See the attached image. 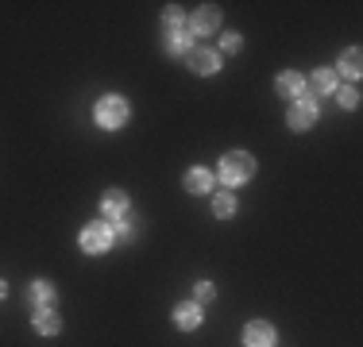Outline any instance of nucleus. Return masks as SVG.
Masks as SVG:
<instances>
[{
	"mask_svg": "<svg viewBox=\"0 0 363 347\" xmlns=\"http://www.w3.org/2000/svg\"><path fill=\"white\" fill-rule=\"evenodd\" d=\"M35 328H39L43 336H54V332H62V317L54 313V308H39V317H35Z\"/></svg>",
	"mask_w": 363,
	"mask_h": 347,
	"instance_id": "nucleus-12",
	"label": "nucleus"
},
{
	"mask_svg": "<svg viewBox=\"0 0 363 347\" xmlns=\"http://www.w3.org/2000/svg\"><path fill=\"white\" fill-rule=\"evenodd\" d=\"M216 23H220V8L205 4V8L194 12V19H189V31H197V35H209V31H216Z\"/></svg>",
	"mask_w": 363,
	"mask_h": 347,
	"instance_id": "nucleus-7",
	"label": "nucleus"
},
{
	"mask_svg": "<svg viewBox=\"0 0 363 347\" xmlns=\"http://www.w3.org/2000/svg\"><path fill=\"white\" fill-rule=\"evenodd\" d=\"M81 247L89 251V255H105L108 247H112V228L108 224H85L81 228Z\"/></svg>",
	"mask_w": 363,
	"mask_h": 347,
	"instance_id": "nucleus-3",
	"label": "nucleus"
},
{
	"mask_svg": "<svg viewBox=\"0 0 363 347\" xmlns=\"http://www.w3.org/2000/svg\"><path fill=\"white\" fill-rule=\"evenodd\" d=\"M174 324L186 328V332H189V328H197V324H201V305H194V301H189V305H178L174 308Z\"/></svg>",
	"mask_w": 363,
	"mask_h": 347,
	"instance_id": "nucleus-11",
	"label": "nucleus"
},
{
	"mask_svg": "<svg viewBox=\"0 0 363 347\" xmlns=\"http://www.w3.org/2000/svg\"><path fill=\"white\" fill-rule=\"evenodd\" d=\"M275 89H278V96H286V101H298V96L305 93V77L290 70V74H282V77L275 81Z\"/></svg>",
	"mask_w": 363,
	"mask_h": 347,
	"instance_id": "nucleus-8",
	"label": "nucleus"
},
{
	"mask_svg": "<svg viewBox=\"0 0 363 347\" xmlns=\"http://www.w3.org/2000/svg\"><path fill=\"white\" fill-rule=\"evenodd\" d=\"M189 70H194V74H201V77H209V74H216V70H220V58H216V50L194 47V50H189Z\"/></svg>",
	"mask_w": 363,
	"mask_h": 347,
	"instance_id": "nucleus-5",
	"label": "nucleus"
},
{
	"mask_svg": "<svg viewBox=\"0 0 363 347\" xmlns=\"http://www.w3.org/2000/svg\"><path fill=\"white\" fill-rule=\"evenodd\" d=\"M101 209H105V216H124V212H128V193L124 189H108L105 201H101Z\"/></svg>",
	"mask_w": 363,
	"mask_h": 347,
	"instance_id": "nucleus-10",
	"label": "nucleus"
},
{
	"mask_svg": "<svg viewBox=\"0 0 363 347\" xmlns=\"http://www.w3.org/2000/svg\"><path fill=\"white\" fill-rule=\"evenodd\" d=\"M256 174V158L247 151H232V154H225L220 158V178H225L228 185H240V182H247Z\"/></svg>",
	"mask_w": 363,
	"mask_h": 347,
	"instance_id": "nucleus-1",
	"label": "nucleus"
},
{
	"mask_svg": "<svg viewBox=\"0 0 363 347\" xmlns=\"http://www.w3.org/2000/svg\"><path fill=\"white\" fill-rule=\"evenodd\" d=\"M213 189V174L209 170H189L186 174V193H209Z\"/></svg>",
	"mask_w": 363,
	"mask_h": 347,
	"instance_id": "nucleus-13",
	"label": "nucleus"
},
{
	"mask_svg": "<svg viewBox=\"0 0 363 347\" xmlns=\"http://www.w3.org/2000/svg\"><path fill=\"white\" fill-rule=\"evenodd\" d=\"M363 54H360V47H352V50H344V54H340V70H344V74H348V77H360L363 74Z\"/></svg>",
	"mask_w": 363,
	"mask_h": 347,
	"instance_id": "nucleus-15",
	"label": "nucleus"
},
{
	"mask_svg": "<svg viewBox=\"0 0 363 347\" xmlns=\"http://www.w3.org/2000/svg\"><path fill=\"white\" fill-rule=\"evenodd\" d=\"M213 293H216L213 282H197V301H213Z\"/></svg>",
	"mask_w": 363,
	"mask_h": 347,
	"instance_id": "nucleus-18",
	"label": "nucleus"
},
{
	"mask_svg": "<svg viewBox=\"0 0 363 347\" xmlns=\"http://www.w3.org/2000/svg\"><path fill=\"white\" fill-rule=\"evenodd\" d=\"M286 124L294 127V132H309V127L317 124V105L313 101H305V96H298L294 108H290V116H286Z\"/></svg>",
	"mask_w": 363,
	"mask_h": 347,
	"instance_id": "nucleus-4",
	"label": "nucleus"
},
{
	"mask_svg": "<svg viewBox=\"0 0 363 347\" xmlns=\"http://www.w3.org/2000/svg\"><path fill=\"white\" fill-rule=\"evenodd\" d=\"M4 293H8V282L0 278V301H4Z\"/></svg>",
	"mask_w": 363,
	"mask_h": 347,
	"instance_id": "nucleus-20",
	"label": "nucleus"
},
{
	"mask_svg": "<svg viewBox=\"0 0 363 347\" xmlns=\"http://www.w3.org/2000/svg\"><path fill=\"white\" fill-rule=\"evenodd\" d=\"M28 301H31V305H39V308H50V305H54V286H50V282H31V286H28Z\"/></svg>",
	"mask_w": 363,
	"mask_h": 347,
	"instance_id": "nucleus-9",
	"label": "nucleus"
},
{
	"mask_svg": "<svg viewBox=\"0 0 363 347\" xmlns=\"http://www.w3.org/2000/svg\"><path fill=\"white\" fill-rule=\"evenodd\" d=\"M213 209H216V216H232V212H236V197H232V193H216Z\"/></svg>",
	"mask_w": 363,
	"mask_h": 347,
	"instance_id": "nucleus-16",
	"label": "nucleus"
},
{
	"mask_svg": "<svg viewBox=\"0 0 363 347\" xmlns=\"http://www.w3.org/2000/svg\"><path fill=\"white\" fill-rule=\"evenodd\" d=\"M340 105L344 108H355V105H360V89H340Z\"/></svg>",
	"mask_w": 363,
	"mask_h": 347,
	"instance_id": "nucleus-17",
	"label": "nucleus"
},
{
	"mask_svg": "<svg viewBox=\"0 0 363 347\" xmlns=\"http://www.w3.org/2000/svg\"><path fill=\"white\" fill-rule=\"evenodd\" d=\"M220 47H225L228 54H236V50L244 47V43H240V35H236V31H228V35H225V43H220Z\"/></svg>",
	"mask_w": 363,
	"mask_h": 347,
	"instance_id": "nucleus-19",
	"label": "nucleus"
},
{
	"mask_svg": "<svg viewBox=\"0 0 363 347\" xmlns=\"http://www.w3.org/2000/svg\"><path fill=\"white\" fill-rule=\"evenodd\" d=\"M244 347H275V328L256 320V324L244 328Z\"/></svg>",
	"mask_w": 363,
	"mask_h": 347,
	"instance_id": "nucleus-6",
	"label": "nucleus"
},
{
	"mask_svg": "<svg viewBox=\"0 0 363 347\" xmlns=\"http://www.w3.org/2000/svg\"><path fill=\"white\" fill-rule=\"evenodd\" d=\"M97 124L101 127H124L128 124V101L116 93H108L97 101Z\"/></svg>",
	"mask_w": 363,
	"mask_h": 347,
	"instance_id": "nucleus-2",
	"label": "nucleus"
},
{
	"mask_svg": "<svg viewBox=\"0 0 363 347\" xmlns=\"http://www.w3.org/2000/svg\"><path fill=\"white\" fill-rule=\"evenodd\" d=\"M309 85H313V93H317V96L333 93V89H336V74H333V70H313V77H309Z\"/></svg>",
	"mask_w": 363,
	"mask_h": 347,
	"instance_id": "nucleus-14",
	"label": "nucleus"
}]
</instances>
